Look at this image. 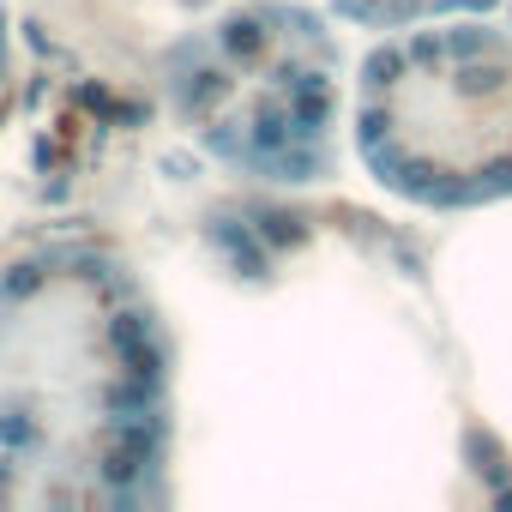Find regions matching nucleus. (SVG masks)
Segmentation results:
<instances>
[{"label":"nucleus","instance_id":"f257e3e1","mask_svg":"<svg viewBox=\"0 0 512 512\" xmlns=\"http://www.w3.org/2000/svg\"><path fill=\"white\" fill-rule=\"evenodd\" d=\"M356 151L410 199L470 205L512 187V43L440 25L386 43L362 67Z\"/></svg>","mask_w":512,"mask_h":512},{"label":"nucleus","instance_id":"7ed1b4c3","mask_svg":"<svg viewBox=\"0 0 512 512\" xmlns=\"http://www.w3.org/2000/svg\"><path fill=\"white\" fill-rule=\"evenodd\" d=\"M488 0H338V13L356 19V25H380V31H398V25H422V19H440V13H476Z\"/></svg>","mask_w":512,"mask_h":512},{"label":"nucleus","instance_id":"f03ea898","mask_svg":"<svg viewBox=\"0 0 512 512\" xmlns=\"http://www.w3.org/2000/svg\"><path fill=\"white\" fill-rule=\"evenodd\" d=\"M175 109L223 163L302 181L326 169L332 49L296 13H235L175 55Z\"/></svg>","mask_w":512,"mask_h":512}]
</instances>
